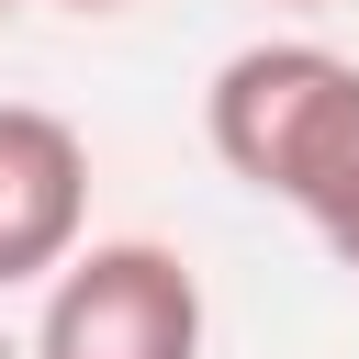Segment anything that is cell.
I'll return each instance as SVG.
<instances>
[{
  "mask_svg": "<svg viewBox=\"0 0 359 359\" xmlns=\"http://www.w3.org/2000/svg\"><path fill=\"white\" fill-rule=\"evenodd\" d=\"M202 135H213L224 180H247V191L303 213L359 146V56H337L314 34L236 45L213 67V90H202Z\"/></svg>",
  "mask_w": 359,
  "mask_h": 359,
  "instance_id": "1",
  "label": "cell"
},
{
  "mask_svg": "<svg viewBox=\"0 0 359 359\" xmlns=\"http://www.w3.org/2000/svg\"><path fill=\"white\" fill-rule=\"evenodd\" d=\"M34 359H202V280L157 236H90L34 314Z\"/></svg>",
  "mask_w": 359,
  "mask_h": 359,
  "instance_id": "2",
  "label": "cell"
},
{
  "mask_svg": "<svg viewBox=\"0 0 359 359\" xmlns=\"http://www.w3.org/2000/svg\"><path fill=\"white\" fill-rule=\"evenodd\" d=\"M90 146L45 101H0V292L56 280L90 236Z\"/></svg>",
  "mask_w": 359,
  "mask_h": 359,
  "instance_id": "3",
  "label": "cell"
},
{
  "mask_svg": "<svg viewBox=\"0 0 359 359\" xmlns=\"http://www.w3.org/2000/svg\"><path fill=\"white\" fill-rule=\"evenodd\" d=\"M325 247H337V269H359V202H348V213L325 224Z\"/></svg>",
  "mask_w": 359,
  "mask_h": 359,
  "instance_id": "4",
  "label": "cell"
},
{
  "mask_svg": "<svg viewBox=\"0 0 359 359\" xmlns=\"http://www.w3.org/2000/svg\"><path fill=\"white\" fill-rule=\"evenodd\" d=\"M67 11H123V0H67Z\"/></svg>",
  "mask_w": 359,
  "mask_h": 359,
  "instance_id": "5",
  "label": "cell"
},
{
  "mask_svg": "<svg viewBox=\"0 0 359 359\" xmlns=\"http://www.w3.org/2000/svg\"><path fill=\"white\" fill-rule=\"evenodd\" d=\"M11 11H22V0H0V22H11Z\"/></svg>",
  "mask_w": 359,
  "mask_h": 359,
  "instance_id": "6",
  "label": "cell"
},
{
  "mask_svg": "<svg viewBox=\"0 0 359 359\" xmlns=\"http://www.w3.org/2000/svg\"><path fill=\"white\" fill-rule=\"evenodd\" d=\"M292 11H325V0H292Z\"/></svg>",
  "mask_w": 359,
  "mask_h": 359,
  "instance_id": "7",
  "label": "cell"
}]
</instances>
